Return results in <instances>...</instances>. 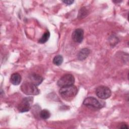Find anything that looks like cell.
Masks as SVG:
<instances>
[{
	"instance_id": "obj_10",
	"label": "cell",
	"mask_w": 129,
	"mask_h": 129,
	"mask_svg": "<svg viewBox=\"0 0 129 129\" xmlns=\"http://www.w3.org/2000/svg\"><path fill=\"white\" fill-rule=\"evenodd\" d=\"M11 82L14 85H18L21 81V75L18 73H14L12 75L10 79Z\"/></svg>"
},
{
	"instance_id": "obj_1",
	"label": "cell",
	"mask_w": 129,
	"mask_h": 129,
	"mask_svg": "<svg viewBox=\"0 0 129 129\" xmlns=\"http://www.w3.org/2000/svg\"><path fill=\"white\" fill-rule=\"evenodd\" d=\"M78 92V89L76 86L74 85L61 87L59 93L61 97L68 101L72 100L77 95Z\"/></svg>"
},
{
	"instance_id": "obj_12",
	"label": "cell",
	"mask_w": 129,
	"mask_h": 129,
	"mask_svg": "<svg viewBox=\"0 0 129 129\" xmlns=\"http://www.w3.org/2000/svg\"><path fill=\"white\" fill-rule=\"evenodd\" d=\"M88 11L86 9V8H85V7L82 8L79 11V14H78V18L79 19H82L86 17L87 16V15H88Z\"/></svg>"
},
{
	"instance_id": "obj_6",
	"label": "cell",
	"mask_w": 129,
	"mask_h": 129,
	"mask_svg": "<svg viewBox=\"0 0 129 129\" xmlns=\"http://www.w3.org/2000/svg\"><path fill=\"white\" fill-rule=\"evenodd\" d=\"M96 95L101 99H106L111 95V90L109 88L104 86H100L96 89Z\"/></svg>"
},
{
	"instance_id": "obj_15",
	"label": "cell",
	"mask_w": 129,
	"mask_h": 129,
	"mask_svg": "<svg viewBox=\"0 0 129 129\" xmlns=\"http://www.w3.org/2000/svg\"><path fill=\"white\" fill-rule=\"evenodd\" d=\"M62 2L63 3H64L65 4H66L67 5H72L74 2V1H72V0H64V1H62Z\"/></svg>"
},
{
	"instance_id": "obj_2",
	"label": "cell",
	"mask_w": 129,
	"mask_h": 129,
	"mask_svg": "<svg viewBox=\"0 0 129 129\" xmlns=\"http://www.w3.org/2000/svg\"><path fill=\"white\" fill-rule=\"evenodd\" d=\"M21 90L27 95H37L40 93L37 86L31 82H24L21 86Z\"/></svg>"
},
{
	"instance_id": "obj_5",
	"label": "cell",
	"mask_w": 129,
	"mask_h": 129,
	"mask_svg": "<svg viewBox=\"0 0 129 129\" xmlns=\"http://www.w3.org/2000/svg\"><path fill=\"white\" fill-rule=\"evenodd\" d=\"M83 104L95 108H101L104 106L103 102H101L96 98L91 96L86 98L83 101Z\"/></svg>"
},
{
	"instance_id": "obj_13",
	"label": "cell",
	"mask_w": 129,
	"mask_h": 129,
	"mask_svg": "<svg viewBox=\"0 0 129 129\" xmlns=\"http://www.w3.org/2000/svg\"><path fill=\"white\" fill-rule=\"evenodd\" d=\"M50 37V33L48 31H46L42 36L41 38L39 40V42L40 43H44L47 41Z\"/></svg>"
},
{
	"instance_id": "obj_4",
	"label": "cell",
	"mask_w": 129,
	"mask_h": 129,
	"mask_svg": "<svg viewBox=\"0 0 129 129\" xmlns=\"http://www.w3.org/2000/svg\"><path fill=\"white\" fill-rule=\"evenodd\" d=\"M75 78L71 74H66L62 76L57 81V85L60 88L74 85Z\"/></svg>"
},
{
	"instance_id": "obj_8",
	"label": "cell",
	"mask_w": 129,
	"mask_h": 129,
	"mask_svg": "<svg viewBox=\"0 0 129 129\" xmlns=\"http://www.w3.org/2000/svg\"><path fill=\"white\" fill-rule=\"evenodd\" d=\"M29 79L31 82L37 86L40 85L43 80V78L41 76L35 73L31 74L29 77Z\"/></svg>"
},
{
	"instance_id": "obj_14",
	"label": "cell",
	"mask_w": 129,
	"mask_h": 129,
	"mask_svg": "<svg viewBox=\"0 0 129 129\" xmlns=\"http://www.w3.org/2000/svg\"><path fill=\"white\" fill-rule=\"evenodd\" d=\"M40 116L43 119H46L49 118L50 116V112L47 109L42 110L40 112Z\"/></svg>"
},
{
	"instance_id": "obj_16",
	"label": "cell",
	"mask_w": 129,
	"mask_h": 129,
	"mask_svg": "<svg viewBox=\"0 0 129 129\" xmlns=\"http://www.w3.org/2000/svg\"><path fill=\"white\" fill-rule=\"evenodd\" d=\"M119 128H128V126L127 125V124H123L122 125H121Z\"/></svg>"
},
{
	"instance_id": "obj_3",
	"label": "cell",
	"mask_w": 129,
	"mask_h": 129,
	"mask_svg": "<svg viewBox=\"0 0 129 129\" xmlns=\"http://www.w3.org/2000/svg\"><path fill=\"white\" fill-rule=\"evenodd\" d=\"M33 102L32 97H27L23 98L18 105V109L20 112L28 111L31 108Z\"/></svg>"
},
{
	"instance_id": "obj_7",
	"label": "cell",
	"mask_w": 129,
	"mask_h": 129,
	"mask_svg": "<svg viewBox=\"0 0 129 129\" xmlns=\"http://www.w3.org/2000/svg\"><path fill=\"white\" fill-rule=\"evenodd\" d=\"M72 39L77 43H81L84 38V31L81 28L75 29L72 35Z\"/></svg>"
},
{
	"instance_id": "obj_9",
	"label": "cell",
	"mask_w": 129,
	"mask_h": 129,
	"mask_svg": "<svg viewBox=\"0 0 129 129\" xmlns=\"http://www.w3.org/2000/svg\"><path fill=\"white\" fill-rule=\"evenodd\" d=\"M90 50L87 48H82L78 53L77 58L80 60H83L85 59L89 55Z\"/></svg>"
},
{
	"instance_id": "obj_11",
	"label": "cell",
	"mask_w": 129,
	"mask_h": 129,
	"mask_svg": "<svg viewBox=\"0 0 129 129\" xmlns=\"http://www.w3.org/2000/svg\"><path fill=\"white\" fill-rule=\"evenodd\" d=\"M63 57L61 55H56L53 59V63L56 66H60L63 62Z\"/></svg>"
}]
</instances>
